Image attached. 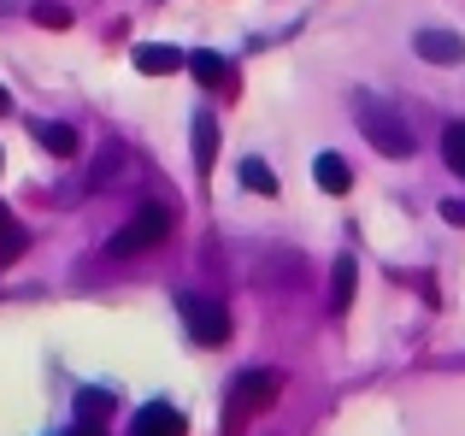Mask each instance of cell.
<instances>
[{
    "label": "cell",
    "mask_w": 465,
    "mask_h": 436,
    "mask_svg": "<svg viewBox=\"0 0 465 436\" xmlns=\"http://www.w3.org/2000/svg\"><path fill=\"white\" fill-rule=\"evenodd\" d=\"M353 113H360L365 142H371V148H383L389 160H407V154L419 148V142H412V130H407V118H401L395 106H383V101H360Z\"/></svg>",
    "instance_id": "1"
},
{
    "label": "cell",
    "mask_w": 465,
    "mask_h": 436,
    "mask_svg": "<svg viewBox=\"0 0 465 436\" xmlns=\"http://www.w3.org/2000/svg\"><path fill=\"white\" fill-rule=\"evenodd\" d=\"M165 236H171V207H136V218H130V224L106 242V253H113V260H130V253L159 248Z\"/></svg>",
    "instance_id": "2"
},
{
    "label": "cell",
    "mask_w": 465,
    "mask_h": 436,
    "mask_svg": "<svg viewBox=\"0 0 465 436\" xmlns=\"http://www.w3.org/2000/svg\"><path fill=\"white\" fill-rule=\"evenodd\" d=\"M177 307H183V324H189L194 342H206V348L230 342V312L218 307V301H194V295H183Z\"/></svg>",
    "instance_id": "3"
},
{
    "label": "cell",
    "mask_w": 465,
    "mask_h": 436,
    "mask_svg": "<svg viewBox=\"0 0 465 436\" xmlns=\"http://www.w3.org/2000/svg\"><path fill=\"white\" fill-rule=\"evenodd\" d=\"M412 47H419V59H430V65H460L465 59V35H454V30H419Z\"/></svg>",
    "instance_id": "4"
},
{
    "label": "cell",
    "mask_w": 465,
    "mask_h": 436,
    "mask_svg": "<svg viewBox=\"0 0 465 436\" xmlns=\"http://www.w3.org/2000/svg\"><path fill=\"white\" fill-rule=\"evenodd\" d=\"M230 395H236L242 407H272L277 395H283V378H277V372H242V378L230 383Z\"/></svg>",
    "instance_id": "5"
},
{
    "label": "cell",
    "mask_w": 465,
    "mask_h": 436,
    "mask_svg": "<svg viewBox=\"0 0 465 436\" xmlns=\"http://www.w3.org/2000/svg\"><path fill=\"white\" fill-rule=\"evenodd\" d=\"M130 436H183V413L165 407V401H148L136 413V431H130Z\"/></svg>",
    "instance_id": "6"
},
{
    "label": "cell",
    "mask_w": 465,
    "mask_h": 436,
    "mask_svg": "<svg viewBox=\"0 0 465 436\" xmlns=\"http://www.w3.org/2000/svg\"><path fill=\"white\" fill-rule=\"evenodd\" d=\"M312 177H318V189H324V195H348V189H353V172H348V160H341V154H318V160H312Z\"/></svg>",
    "instance_id": "7"
},
{
    "label": "cell",
    "mask_w": 465,
    "mask_h": 436,
    "mask_svg": "<svg viewBox=\"0 0 465 436\" xmlns=\"http://www.w3.org/2000/svg\"><path fill=\"white\" fill-rule=\"evenodd\" d=\"M353 283H360V265L341 253L336 272H330V307H336V312H348V307H353Z\"/></svg>",
    "instance_id": "8"
},
{
    "label": "cell",
    "mask_w": 465,
    "mask_h": 436,
    "mask_svg": "<svg viewBox=\"0 0 465 436\" xmlns=\"http://www.w3.org/2000/svg\"><path fill=\"white\" fill-rule=\"evenodd\" d=\"M136 65H142V71H153V77H165V71H177V65H189V59H183V54H177V47H159V42L148 47V42H142V47H136Z\"/></svg>",
    "instance_id": "9"
},
{
    "label": "cell",
    "mask_w": 465,
    "mask_h": 436,
    "mask_svg": "<svg viewBox=\"0 0 465 436\" xmlns=\"http://www.w3.org/2000/svg\"><path fill=\"white\" fill-rule=\"evenodd\" d=\"M24 248H30V236H24V224H18V218H12L6 207H0V265H6V260H18Z\"/></svg>",
    "instance_id": "10"
},
{
    "label": "cell",
    "mask_w": 465,
    "mask_h": 436,
    "mask_svg": "<svg viewBox=\"0 0 465 436\" xmlns=\"http://www.w3.org/2000/svg\"><path fill=\"white\" fill-rule=\"evenodd\" d=\"M213 154H218V124L213 118H194V165H201V172H213Z\"/></svg>",
    "instance_id": "11"
},
{
    "label": "cell",
    "mask_w": 465,
    "mask_h": 436,
    "mask_svg": "<svg viewBox=\"0 0 465 436\" xmlns=\"http://www.w3.org/2000/svg\"><path fill=\"white\" fill-rule=\"evenodd\" d=\"M35 142H42V148H54V154H77V130L71 124H35Z\"/></svg>",
    "instance_id": "12"
},
{
    "label": "cell",
    "mask_w": 465,
    "mask_h": 436,
    "mask_svg": "<svg viewBox=\"0 0 465 436\" xmlns=\"http://www.w3.org/2000/svg\"><path fill=\"white\" fill-rule=\"evenodd\" d=\"M242 183H248L253 195H277V177H272L265 160H242Z\"/></svg>",
    "instance_id": "13"
},
{
    "label": "cell",
    "mask_w": 465,
    "mask_h": 436,
    "mask_svg": "<svg viewBox=\"0 0 465 436\" xmlns=\"http://www.w3.org/2000/svg\"><path fill=\"white\" fill-rule=\"evenodd\" d=\"M189 71H194V77L206 83V89H218V83L230 77V65H224V59H218V54H194V59H189Z\"/></svg>",
    "instance_id": "14"
},
{
    "label": "cell",
    "mask_w": 465,
    "mask_h": 436,
    "mask_svg": "<svg viewBox=\"0 0 465 436\" xmlns=\"http://www.w3.org/2000/svg\"><path fill=\"white\" fill-rule=\"evenodd\" d=\"M442 160L465 177V124H448V130H442Z\"/></svg>",
    "instance_id": "15"
},
{
    "label": "cell",
    "mask_w": 465,
    "mask_h": 436,
    "mask_svg": "<svg viewBox=\"0 0 465 436\" xmlns=\"http://www.w3.org/2000/svg\"><path fill=\"white\" fill-rule=\"evenodd\" d=\"M35 24H54V30H65L71 12H65V6H35Z\"/></svg>",
    "instance_id": "16"
},
{
    "label": "cell",
    "mask_w": 465,
    "mask_h": 436,
    "mask_svg": "<svg viewBox=\"0 0 465 436\" xmlns=\"http://www.w3.org/2000/svg\"><path fill=\"white\" fill-rule=\"evenodd\" d=\"M448 218H454V224H465V201H448V207H442Z\"/></svg>",
    "instance_id": "17"
},
{
    "label": "cell",
    "mask_w": 465,
    "mask_h": 436,
    "mask_svg": "<svg viewBox=\"0 0 465 436\" xmlns=\"http://www.w3.org/2000/svg\"><path fill=\"white\" fill-rule=\"evenodd\" d=\"M0 106H6V89H0Z\"/></svg>",
    "instance_id": "18"
}]
</instances>
